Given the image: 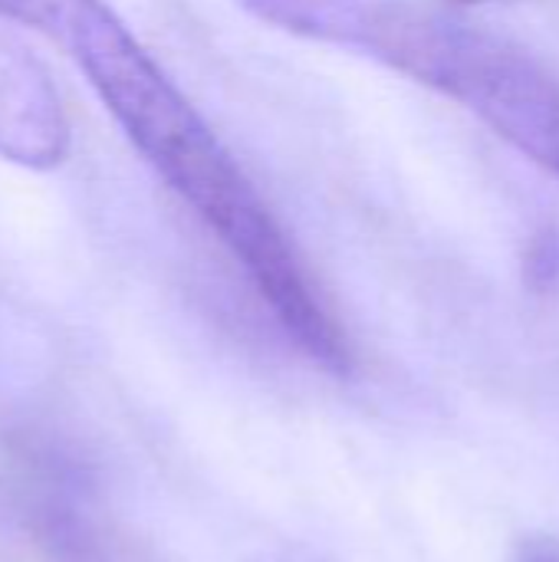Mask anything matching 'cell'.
Instances as JSON below:
<instances>
[{"label": "cell", "mask_w": 559, "mask_h": 562, "mask_svg": "<svg viewBox=\"0 0 559 562\" xmlns=\"http://www.w3.org/2000/svg\"><path fill=\"white\" fill-rule=\"evenodd\" d=\"M517 562H559V543L554 540H527L517 553Z\"/></svg>", "instance_id": "5b68a950"}, {"label": "cell", "mask_w": 559, "mask_h": 562, "mask_svg": "<svg viewBox=\"0 0 559 562\" xmlns=\"http://www.w3.org/2000/svg\"><path fill=\"white\" fill-rule=\"evenodd\" d=\"M524 277L534 293H554L559 286V237L554 231H540L524 254Z\"/></svg>", "instance_id": "277c9868"}, {"label": "cell", "mask_w": 559, "mask_h": 562, "mask_svg": "<svg viewBox=\"0 0 559 562\" xmlns=\"http://www.w3.org/2000/svg\"><path fill=\"white\" fill-rule=\"evenodd\" d=\"M461 3H478V0H461Z\"/></svg>", "instance_id": "8992f818"}, {"label": "cell", "mask_w": 559, "mask_h": 562, "mask_svg": "<svg viewBox=\"0 0 559 562\" xmlns=\"http://www.w3.org/2000/svg\"><path fill=\"white\" fill-rule=\"evenodd\" d=\"M0 16L59 46L158 178L247 273L283 333L346 375L353 346L254 181L105 0H0Z\"/></svg>", "instance_id": "6da1fadb"}, {"label": "cell", "mask_w": 559, "mask_h": 562, "mask_svg": "<svg viewBox=\"0 0 559 562\" xmlns=\"http://www.w3.org/2000/svg\"><path fill=\"white\" fill-rule=\"evenodd\" d=\"M69 151V122L46 69L0 33V158L56 168Z\"/></svg>", "instance_id": "3957f363"}, {"label": "cell", "mask_w": 559, "mask_h": 562, "mask_svg": "<svg viewBox=\"0 0 559 562\" xmlns=\"http://www.w3.org/2000/svg\"><path fill=\"white\" fill-rule=\"evenodd\" d=\"M283 33L359 49L455 99L559 178V76L514 43L402 0H237Z\"/></svg>", "instance_id": "7a4b0ae2"}]
</instances>
